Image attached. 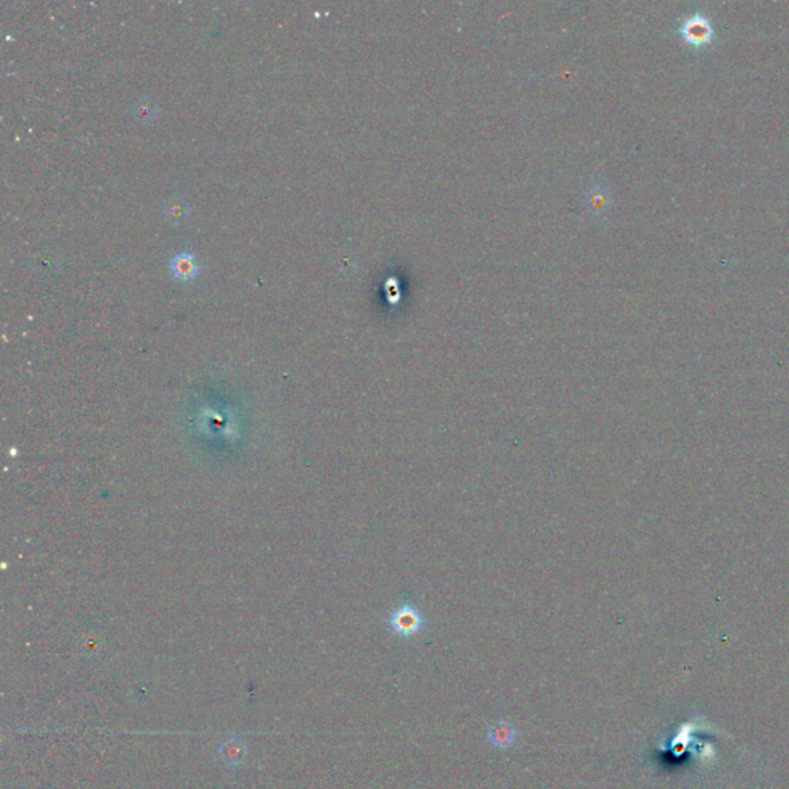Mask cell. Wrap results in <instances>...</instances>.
<instances>
[{
	"instance_id": "6da1fadb",
	"label": "cell",
	"mask_w": 789,
	"mask_h": 789,
	"mask_svg": "<svg viewBox=\"0 0 789 789\" xmlns=\"http://www.w3.org/2000/svg\"><path fill=\"white\" fill-rule=\"evenodd\" d=\"M426 620L413 603L407 601L394 609L389 617L390 631L401 638H413L424 631Z\"/></svg>"
},
{
	"instance_id": "7a4b0ae2",
	"label": "cell",
	"mask_w": 789,
	"mask_h": 789,
	"mask_svg": "<svg viewBox=\"0 0 789 789\" xmlns=\"http://www.w3.org/2000/svg\"><path fill=\"white\" fill-rule=\"evenodd\" d=\"M199 264H197V259L193 255L192 251L188 250H182L179 253H176V255L170 259V272L176 279L179 281H192L197 276V273H199Z\"/></svg>"
},
{
	"instance_id": "3957f363",
	"label": "cell",
	"mask_w": 789,
	"mask_h": 789,
	"mask_svg": "<svg viewBox=\"0 0 789 789\" xmlns=\"http://www.w3.org/2000/svg\"><path fill=\"white\" fill-rule=\"evenodd\" d=\"M517 729L507 718H499L488 731L489 743L495 749H509L517 742Z\"/></svg>"
},
{
	"instance_id": "277c9868",
	"label": "cell",
	"mask_w": 789,
	"mask_h": 789,
	"mask_svg": "<svg viewBox=\"0 0 789 789\" xmlns=\"http://www.w3.org/2000/svg\"><path fill=\"white\" fill-rule=\"evenodd\" d=\"M711 25L703 17H694L685 25V38L694 45H703L711 39Z\"/></svg>"
},
{
	"instance_id": "5b68a950",
	"label": "cell",
	"mask_w": 789,
	"mask_h": 789,
	"mask_svg": "<svg viewBox=\"0 0 789 789\" xmlns=\"http://www.w3.org/2000/svg\"><path fill=\"white\" fill-rule=\"evenodd\" d=\"M219 754H221V758H222L224 763H227L229 766H235L244 758L245 748H244L241 740L236 738V737H231L229 740H225Z\"/></svg>"
},
{
	"instance_id": "8992f818",
	"label": "cell",
	"mask_w": 789,
	"mask_h": 789,
	"mask_svg": "<svg viewBox=\"0 0 789 789\" xmlns=\"http://www.w3.org/2000/svg\"><path fill=\"white\" fill-rule=\"evenodd\" d=\"M188 206L185 201L179 199V197H173L167 202V206L164 208V213L168 217V221H172L174 224H178L181 221H184L185 217L188 216Z\"/></svg>"
},
{
	"instance_id": "52a82bcc",
	"label": "cell",
	"mask_w": 789,
	"mask_h": 789,
	"mask_svg": "<svg viewBox=\"0 0 789 789\" xmlns=\"http://www.w3.org/2000/svg\"><path fill=\"white\" fill-rule=\"evenodd\" d=\"M158 107L151 102L150 99H140L135 107V116L142 122H150L151 119L156 117Z\"/></svg>"
}]
</instances>
